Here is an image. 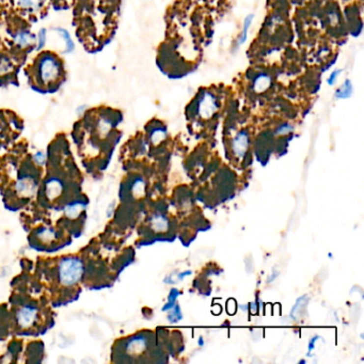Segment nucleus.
<instances>
[{"mask_svg":"<svg viewBox=\"0 0 364 364\" xmlns=\"http://www.w3.org/2000/svg\"><path fill=\"white\" fill-rule=\"evenodd\" d=\"M84 274L83 262L75 257L65 258L59 265V279L63 285H74L82 279Z\"/></svg>","mask_w":364,"mask_h":364,"instance_id":"nucleus-2","label":"nucleus"},{"mask_svg":"<svg viewBox=\"0 0 364 364\" xmlns=\"http://www.w3.org/2000/svg\"><path fill=\"white\" fill-rule=\"evenodd\" d=\"M38 49H41L43 46L45 45L46 42V30L45 29H41L40 32L38 34Z\"/></svg>","mask_w":364,"mask_h":364,"instance_id":"nucleus-23","label":"nucleus"},{"mask_svg":"<svg viewBox=\"0 0 364 364\" xmlns=\"http://www.w3.org/2000/svg\"><path fill=\"white\" fill-rule=\"evenodd\" d=\"M181 295V292L178 291V289L176 288H172L170 293H169V296H168V301H167V304L163 307L162 311L163 312H168L170 311L172 308H173L175 305H176V299L178 296Z\"/></svg>","mask_w":364,"mask_h":364,"instance_id":"nucleus-16","label":"nucleus"},{"mask_svg":"<svg viewBox=\"0 0 364 364\" xmlns=\"http://www.w3.org/2000/svg\"><path fill=\"white\" fill-rule=\"evenodd\" d=\"M38 318V310L33 307H24L17 312V323L22 328L31 327Z\"/></svg>","mask_w":364,"mask_h":364,"instance_id":"nucleus-5","label":"nucleus"},{"mask_svg":"<svg viewBox=\"0 0 364 364\" xmlns=\"http://www.w3.org/2000/svg\"><path fill=\"white\" fill-rule=\"evenodd\" d=\"M168 219L165 215L163 214H156L154 215L151 219V227L157 232V233H163L168 230Z\"/></svg>","mask_w":364,"mask_h":364,"instance_id":"nucleus-9","label":"nucleus"},{"mask_svg":"<svg viewBox=\"0 0 364 364\" xmlns=\"http://www.w3.org/2000/svg\"><path fill=\"white\" fill-rule=\"evenodd\" d=\"M14 42L20 48H31L35 45L36 36L27 29H21L14 34Z\"/></svg>","mask_w":364,"mask_h":364,"instance_id":"nucleus-6","label":"nucleus"},{"mask_svg":"<svg viewBox=\"0 0 364 364\" xmlns=\"http://www.w3.org/2000/svg\"><path fill=\"white\" fill-rule=\"evenodd\" d=\"M308 302H309V297H308V295H302L299 298H297L295 305L292 308L291 313H289V317H291L293 320H298L299 317L302 315V312H304L305 308L308 305Z\"/></svg>","mask_w":364,"mask_h":364,"instance_id":"nucleus-8","label":"nucleus"},{"mask_svg":"<svg viewBox=\"0 0 364 364\" xmlns=\"http://www.w3.org/2000/svg\"><path fill=\"white\" fill-rule=\"evenodd\" d=\"M166 136H167L166 129L156 128V129H154L151 134V140L154 144H157L159 142H162V141L166 138Z\"/></svg>","mask_w":364,"mask_h":364,"instance_id":"nucleus-21","label":"nucleus"},{"mask_svg":"<svg viewBox=\"0 0 364 364\" xmlns=\"http://www.w3.org/2000/svg\"><path fill=\"white\" fill-rule=\"evenodd\" d=\"M253 18H254V15H253V14H249L248 16H246L245 21H244L243 31H242V33H240L239 39H238V45H243L244 43H246L247 38H248V31H249V28H250V26H251L252 21H253Z\"/></svg>","mask_w":364,"mask_h":364,"instance_id":"nucleus-15","label":"nucleus"},{"mask_svg":"<svg viewBox=\"0 0 364 364\" xmlns=\"http://www.w3.org/2000/svg\"><path fill=\"white\" fill-rule=\"evenodd\" d=\"M320 336H313L310 342H309V346H308V357H311V353L314 350V348H315V345H316V342L319 340Z\"/></svg>","mask_w":364,"mask_h":364,"instance_id":"nucleus-26","label":"nucleus"},{"mask_svg":"<svg viewBox=\"0 0 364 364\" xmlns=\"http://www.w3.org/2000/svg\"><path fill=\"white\" fill-rule=\"evenodd\" d=\"M236 301L234 299H230L229 301H227L226 304V311L229 312L230 315H234V314L236 313V309H237V306H236Z\"/></svg>","mask_w":364,"mask_h":364,"instance_id":"nucleus-24","label":"nucleus"},{"mask_svg":"<svg viewBox=\"0 0 364 364\" xmlns=\"http://www.w3.org/2000/svg\"><path fill=\"white\" fill-rule=\"evenodd\" d=\"M35 182L32 178H21L20 181L16 183V193L21 196H30L34 194L35 191Z\"/></svg>","mask_w":364,"mask_h":364,"instance_id":"nucleus-7","label":"nucleus"},{"mask_svg":"<svg viewBox=\"0 0 364 364\" xmlns=\"http://www.w3.org/2000/svg\"><path fill=\"white\" fill-rule=\"evenodd\" d=\"M56 31H57L59 33V35L62 38L65 42V52L66 53H71L74 51V42L72 41L71 36H70V33L66 31L65 29H62V28H57L56 29Z\"/></svg>","mask_w":364,"mask_h":364,"instance_id":"nucleus-18","label":"nucleus"},{"mask_svg":"<svg viewBox=\"0 0 364 364\" xmlns=\"http://www.w3.org/2000/svg\"><path fill=\"white\" fill-rule=\"evenodd\" d=\"M293 131V127L289 124H283L279 128H278L277 134L278 135H286Z\"/></svg>","mask_w":364,"mask_h":364,"instance_id":"nucleus-28","label":"nucleus"},{"mask_svg":"<svg viewBox=\"0 0 364 364\" xmlns=\"http://www.w3.org/2000/svg\"><path fill=\"white\" fill-rule=\"evenodd\" d=\"M61 190H62V187H61V184L58 180H52L51 182L47 183L46 186V194L51 199H55L60 195Z\"/></svg>","mask_w":364,"mask_h":364,"instance_id":"nucleus-14","label":"nucleus"},{"mask_svg":"<svg viewBox=\"0 0 364 364\" xmlns=\"http://www.w3.org/2000/svg\"><path fill=\"white\" fill-rule=\"evenodd\" d=\"M84 207V205L78 204V203H77V204H72V205L67 206L64 209V212H65V215L69 218H75V217H77V216L79 215V213L83 211Z\"/></svg>","mask_w":364,"mask_h":364,"instance_id":"nucleus-20","label":"nucleus"},{"mask_svg":"<svg viewBox=\"0 0 364 364\" xmlns=\"http://www.w3.org/2000/svg\"><path fill=\"white\" fill-rule=\"evenodd\" d=\"M13 70V63L7 56H0V76L7 75Z\"/></svg>","mask_w":364,"mask_h":364,"instance_id":"nucleus-17","label":"nucleus"},{"mask_svg":"<svg viewBox=\"0 0 364 364\" xmlns=\"http://www.w3.org/2000/svg\"><path fill=\"white\" fill-rule=\"evenodd\" d=\"M279 271H277V270H274L273 271V275H271L269 278H268V283L269 282H274L276 279H277V278L278 277H279Z\"/></svg>","mask_w":364,"mask_h":364,"instance_id":"nucleus-30","label":"nucleus"},{"mask_svg":"<svg viewBox=\"0 0 364 364\" xmlns=\"http://www.w3.org/2000/svg\"><path fill=\"white\" fill-rule=\"evenodd\" d=\"M168 312H169V314H168V316H167V318H168L170 323L175 324V323H178L180 320L183 319V314H182V311H181V308L177 304Z\"/></svg>","mask_w":364,"mask_h":364,"instance_id":"nucleus-19","label":"nucleus"},{"mask_svg":"<svg viewBox=\"0 0 364 364\" xmlns=\"http://www.w3.org/2000/svg\"><path fill=\"white\" fill-rule=\"evenodd\" d=\"M33 158H34V162H35L36 164L43 165V164L45 163V160H46V154H45L44 152L39 151V152H36V153L34 154Z\"/></svg>","mask_w":364,"mask_h":364,"instance_id":"nucleus-25","label":"nucleus"},{"mask_svg":"<svg viewBox=\"0 0 364 364\" xmlns=\"http://www.w3.org/2000/svg\"><path fill=\"white\" fill-rule=\"evenodd\" d=\"M190 275H193V271L191 270H185V271H182V273H177L175 276V279L173 280V284H175L177 281H182L184 278H186Z\"/></svg>","mask_w":364,"mask_h":364,"instance_id":"nucleus-27","label":"nucleus"},{"mask_svg":"<svg viewBox=\"0 0 364 364\" xmlns=\"http://www.w3.org/2000/svg\"><path fill=\"white\" fill-rule=\"evenodd\" d=\"M353 92H354L353 84H351L349 79H346L341 87L336 90V97L338 98V100H346V98L351 96Z\"/></svg>","mask_w":364,"mask_h":364,"instance_id":"nucleus-13","label":"nucleus"},{"mask_svg":"<svg viewBox=\"0 0 364 364\" xmlns=\"http://www.w3.org/2000/svg\"><path fill=\"white\" fill-rule=\"evenodd\" d=\"M271 84V78L267 75V74H260L255 79L253 83V89L256 92V93H263Z\"/></svg>","mask_w":364,"mask_h":364,"instance_id":"nucleus-12","label":"nucleus"},{"mask_svg":"<svg viewBox=\"0 0 364 364\" xmlns=\"http://www.w3.org/2000/svg\"><path fill=\"white\" fill-rule=\"evenodd\" d=\"M218 110V104L216 100L215 95H213L209 92H205L204 94L201 96V100L199 102L198 112L202 119H211L212 116Z\"/></svg>","mask_w":364,"mask_h":364,"instance_id":"nucleus-3","label":"nucleus"},{"mask_svg":"<svg viewBox=\"0 0 364 364\" xmlns=\"http://www.w3.org/2000/svg\"><path fill=\"white\" fill-rule=\"evenodd\" d=\"M341 73H342L341 70L333 71V72L331 73V75H330L329 79H328V84H330V85H333V84H335L336 83V80H337L338 76H340V74H341Z\"/></svg>","mask_w":364,"mask_h":364,"instance_id":"nucleus-29","label":"nucleus"},{"mask_svg":"<svg viewBox=\"0 0 364 364\" xmlns=\"http://www.w3.org/2000/svg\"><path fill=\"white\" fill-rule=\"evenodd\" d=\"M146 348V341L144 337H137L133 340L127 345V353L129 355H139Z\"/></svg>","mask_w":364,"mask_h":364,"instance_id":"nucleus-11","label":"nucleus"},{"mask_svg":"<svg viewBox=\"0 0 364 364\" xmlns=\"http://www.w3.org/2000/svg\"><path fill=\"white\" fill-rule=\"evenodd\" d=\"M33 77L38 87H55L63 77L62 61L49 52L39 55L33 65Z\"/></svg>","mask_w":364,"mask_h":364,"instance_id":"nucleus-1","label":"nucleus"},{"mask_svg":"<svg viewBox=\"0 0 364 364\" xmlns=\"http://www.w3.org/2000/svg\"><path fill=\"white\" fill-rule=\"evenodd\" d=\"M249 147V135L246 131L239 132L232 142L234 155L238 158H243Z\"/></svg>","mask_w":364,"mask_h":364,"instance_id":"nucleus-4","label":"nucleus"},{"mask_svg":"<svg viewBox=\"0 0 364 364\" xmlns=\"http://www.w3.org/2000/svg\"><path fill=\"white\" fill-rule=\"evenodd\" d=\"M198 344H199V346H203V345H204V340H203V337L199 338Z\"/></svg>","mask_w":364,"mask_h":364,"instance_id":"nucleus-31","label":"nucleus"},{"mask_svg":"<svg viewBox=\"0 0 364 364\" xmlns=\"http://www.w3.org/2000/svg\"><path fill=\"white\" fill-rule=\"evenodd\" d=\"M38 236L43 243H51L56 238V232L52 229H44L39 233Z\"/></svg>","mask_w":364,"mask_h":364,"instance_id":"nucleus-22","label":"nucleus"},{"mask_svg":"<svg viewBox=\"0 0 364 364\" xmlns=\"http://www.w3.org/2000/svg\"><path fill=\"white\" fill-rule=\"evenodd\" d=\"M15 1L21 10L35 12L43 7L45 0H15Z\"/></svg>","mask_w":364,"mask_h":364,"instance_id":"nucleus-10","label":"nucleus"}]
</instances>
